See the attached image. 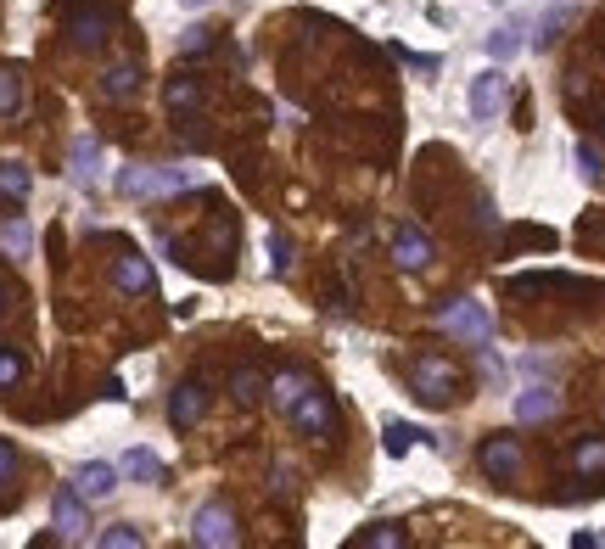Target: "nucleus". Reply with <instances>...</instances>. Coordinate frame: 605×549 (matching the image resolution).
I'll return each mask as SVG.
<instances>
[{"mask_svg": "<svg viewBox=\"0 0 605 549\" xmlns=\"http://www.w3.org/2000/svg\"><path fill=\"white\" fill-rule=\"evenodd\" d=\"M432 325L443 331V337L471 342V348H488L493 342V314H488V303H477V297H449V303L432 314Z\"/></svg>", "mask_w": 605, "mask_h": 549, "instance_id": "nucleus-1", "label": "nucleus"}, {"mask_svg": "<svg viewBox=\"0 0 605 549\" xmlns=\"http://www.w3.org/2000/svg\"><path fill=\"white\" fill-rule=\"evenodd\" d=\"M202 174L197 169H124L118 174V191L124 197H180V191H191Z\"/></svg>", "mask_w": 605, "mask_h": 549, "instance_id": "nucleus-2", "label": "nucleus"}, {"mask_svg": "<svg viewBox=\"0 0 605 549\" xmlns=\"http://www.w3.org/2000/svg\"><path fill=\"white\" fill-rule=\"evenodd\" d=\"M409 381H415V393H421V398H437V404L460 398V370H454L449 359H432V353L409 365Z\"/></svg>", "mask_w": 605, "mask_h": 549, "instance_id": "nucleus-3", "label": "nucleus"}, {"mask_svg": "<svg viewBox=\"0 0 605 549\" xmlns=\"http://www.w3.org/2000/svg\"><path fill=\"white\" fill-rule=\"evenodd\" d=\"M505 73L499 68H482L477 79H471V90H465V107H471V118L477 124H493V118L505 113Z\"/></svg>", "mask_w": 605, "mask_h": 549, "instance_id": "nucleus-4", "label": "nucleus"}, {"mask_svg": "<svg viewBox=\"0 0 605 549\" xmlns=\"http://www.w3.org/2000/svg\"><path fill=\"white\" fill-rule=\"evenodd\" d=\"M297 421V432L303 437H331V426H337V409H331V393H320V387H309V393L297 398L292 409H286Z\"/></svg>", "mask_w": 605, "mask_h": 549, "instance_id": "nucleus-5", "label": "nucleus"}, {"mask_svg": "<svg viewBox=\"0 0 605 549\" xmlns=\"http://www.w3.org/2000/svg\"><path fill=\"white\" fill-rule=\"evenodd\" d=\"M236 538H241L236 516H230L225 505H202L197 521H191V544H202V549H230Z\"/></svg>", "mask_w": 605, "mask_h": 549, "instance_id": "nucleus-6", "label": "nucleus"}, {"mask_svg": "<svg viewBox=\"0 0 605 549\" xmlns=\"http://www.w3.org/2000/svg\"><path fill=\"white\" fill-rule=\"evenodd\" d=\"M51 527H57L62 544H79V538H85V493L62 488L57 499H51Z\"/></svg>", "mask_w": 605, "mask_h": 549, "instance_id": "nucleus-7", "label": "nucleus"}, {"mask_svg": "<svg viewBox=\"0 0 605 549\" xmlns=\"http://www.w3.org/2000/svg\"><path fill=\"white\" fill-rule=\"evenodd\" d=\"M477 465L488 471V477H516L521 471V443L516 437H488L482 454H477Z\"/></svg>", "mask_w": 605, "mask_h": 549, "instance_id": "nucleus-8", "label": "nucleus"}, {"mask_svg": "<svg viewBox=\"0 0 605 549\" xmlns=\"http://www.w3.org/2000/svg\"><path fill=\"white\" fill-rule=\"evenodd\" d=\"M393 264L404 269V275H421V269L432 264V241H426L421 230H409V225H404V230L393 236Z\"/></svg>", "mask_w": 605, "mask_h": 549, "instance_id": "nucleus-9", "label": "nucleus"}, {"mask_svg": "<svg viewBox=\"0 0 605 549\" xmlns=\"http://www.w3.org/2000/svg\"><path fill=\"white\" fill-rule=\"evenodd\" d=\"M202 404H208L202 381H180V387H174V398H169V421H174V432L197 426V421H202Z\"/></svg>", "mask_w": 605, "mask_h": 549, "instance_id": "nucleus-10", "label": "nucleus"}, {"mask_svg": "<svg viewBox=\"0 0 605 549\" xmlns=\"http://www.w3.org/2000/svg\"><path fill=\"white\" fill-rule=\"evenodd\" d=\"M73 488L85 493V499H107V493L118 488V465H107V460L79 465V471H73Z\"/></svg>", "mask_w": 605, "mask_h": 549, "instance_id": "nucleus-11", "label": "nucleus"}, {"mask_svg": "<svg viewBox=\"0 0 605 549\" xmlns=\"http://www.w3.org/2000/svg\"><path fill=\"white\" fill-rule=\"evenodd\" d=\"M107 29H113V17L101 12V6H79V12L68 17V34H73L79 45H85V51H90V45H101V40H107Z\"/></svg>", "mask_w": 605, "mask_h": 549, "instance_id": "nucleus-12", "label": "nucleus"}, {"mask_svg": "<svg viewBox=\"0 0 605 549\" xmlns=\"http://www.w3.org/2000/svg\"><path fill=\"white\" fill-rule=\"evenodd\" d=\"M561 409V393L555 387H527V393H516V421L533 426V421H549Z\"/></svg>", "mask_w": 605, "mask_h": 549, "instance_id": "nucleus-13", "label": "nucleus"}, {"mask_svg": "<svg viewBox=\"0 0 605 549\" xmlns=\"http://www.w3.org/2000/svg\"><path fill=\"white\" fill-rule=\"evenodd\" d=\"M96 180H101V141L96 135H79V141H73V185L90 191Z\"/></svg>", "mask_w": 605, "mask_h": 549, "instance_id": "nucleus-14", "label": "nucleus"}, {"mask_svg": "<svg viewBox=\"0 0 605 549\" xmlns=\"http://www.w3.org/2000/svg\"><path fill=\"white\" fill-rule=\"evenodd\" d=\"M135 85H141V68H135V62H118V68L101 73V96H107V101H129V96H135Z\"/></svg>", "mask_w": 605, "mask_h": 549, "instance_id": "nucleus-15", "label": "nucleus"}, {"mask_svg": "<svg viewBox=\"0 0 605 549\" xmlns=\"http://www.w3.org/2000/svg\"><path fill=\"white\" fill-rule=\"evenodd\" d=\"M113 281H118V292H152V264H146L141 253H124Z\"/></svg>", "mask_w": 605, "mask_h": 549, "instance_id": "nucleus-16", "label": "nucleus"}, {"mask_svg": "<svg viewBox=\"0 0 605 549\" xmlns=\"http://www.w3.org/2000/svg\"><path fill=\"white\" fill-rule=\"evenodd\" d=\"M118 471L135 477V482H163V460H157L152 449H129L124 460H118Z\"/></svg>", "mask_w": 605, "mask_h": 549, "instance_id": "nucleus-17", "label": "nucleus"}, {"mask_svg": "<svg viewBox=\"0 0 605 549\" xmlns=\"http://www.w3.org/2000/svg\"><path fill=\"white\" fill-rule=\"evenodd\" d=\"M516 51H521V23L510 17V23H499V29L488 34V57L505 62V57H516Z\"/></svg>", "mask_w": 605, "mask_h": 549, "instance_id": "nucleus-18", "label": "nucleus"}, {"mask_svg": "<svg viewBox=\"0 0 605 549\" xmlns=\"http://www.w3.org/2000/svg\"><path fill=\"white\" fill-rule=\"evenodd\" d=\"M309 387H314L309 376H297V370H281V376H275V387H269V393H275V404H281V409H292L297 398L309 393Z\"/></svg>", "mask_w": 605, "mask_h": 549, "instance_id": "nucleus-19", "label": "nucleus"}, {"mask_svg": "<svg viewBox=\"0 0 605 549\" xmlns=\"http://www.w3.org/2000/svg\"><path fill=\"white\" fill-rule=\"evenodd\" d=\"M0 247L12 258H29V247H34V230L23 225V219H12V225H0Z\"/></svg>", "mask_w": 605, "mask_h": 549, "instance_id": "nucleus-20", "label": "nucleus"}, {"mask_svg": "<svg viewBox=\"0 0 605 549\" xmlns=\"http://www.w3.org/2000/svg\"><path fill=\"white\" fill-rule=\"evenodd\" d=\"M572 465L589 477V471H605V437H583L577 443V454H572Z\"/></svg>", "mask_w": 605, "mask_h": 549, "instance_id": "nucleus-21", "label": "nucleus"}, {"mask_svg": "<svg viewBox=\"0 0 605 549\" xmlns=\"http://www.w3.org/2000/svg\"><path fill=\"white\" fill-rule=\"evenodd\" d=\"M23 107V79L12 68H0V118H12Z\"/></svg>", "mask_w": 605, "mask_h": 549, "instance_id": "nucleus-22", "label": "nucleus"}, {"mask_svg": "<svg viewBox=\"0 0 605 549\" xmlns=\"http://www.w3.org/2000/svg\"><path fill=\"white\" fill-rule=\"evenodd\" d=\"M258 393H264V376H258V370H236V376H230V398H236V404H253Z\"/></svg>", "mask_w": 605, "mask_h": 549, "instance_id": "nucleus-23", "label": "nucleus"}, {"mask_svg": "<svg viewBox=\"0 0 605 549\" xmlns=\"http://www.w3.org/2000/svg\"><path fill=\"white\" fill-rule=\"evenodd\" d=\"M29 169H23V163H0V191H6V197H29Z\"/></svg>", "mask_w": 605, "mask_h": 549, "instance_id": "nucleus-24", "label": "nucleus"}, {"mask_svg": "<svg viewBox=\"0 0 605 549\" xmlns=\"http://www.w3.org/2000/svg\"><path fill=\"white\" fill-rule=\"evenodd\" d=\"M381 437H387V454H409V443H415L421 432H415V426H404V421H387V432H381Z\"/></svg>", "mask_w": 605, "mask_h": 549, "instance_id": "nucleus-25", "label": "nucleus"}, {"mask_svg": "<svg viewBox=\"0 0 605 549\" xmlns=\"http://www.w3.org/2000/svg\"><path fill=\"white\" fill-rule=\"evenodd\" d=\"M353 544H359V549H398V544H404V533H398V527H376V533H359Z\"/></svg>", "mask_w": 605, "mask_h": 549, "instance_id": "nucleus-26", "label": "nucleus"}, {"mask_svg": "<svg viewBox=\"0 0 605 549\" xmlns=\"http://www.w3.org/2000/svg\"><path fill=\"white\" fill-rule=\"evenodd\" d=\"M96 544H101V549H135V544H141V533H135V527H107Z\"/></svg>", "mask_w": 605, "mask_h": 549, "instance_id": "nucleus-27", "label": "nucleus"}, {"mask_svg": "<svg viewBox=\"0 0 605 549\" xmlns=\"http://www.w3.org/2000/svg\"><path fill=\"white\" fill-rule=\"evenodd\" d=\"M566 17H572V6H549V17H544V29H538V45H549L555 34L566 29Z\"/></svg>", "mask_w": 605, "mask_h": 549, "instance_id": "nucleus-28", "label": "nucleus"}, {"mask_svg": "<svg viewBox=\"0 0 605 549\" xmlns=\"http://www.w3.org/2000/svg\"><path fill=\"white\" fill-rule=\"evenodd\" d=\"M286 264H292V247H286V236H269V269H275V275H286Z\"/></svg>", "mask_w": 605, "mask_h": 549, "instance_id": "nucleus-29", "label": "nucleus"}, {"mask_svg": "<svg viewBox=\"0 0 605 549\" xmlns=\"http://www.w3.org/2000/svg\"><path fill=\"white\" fill-rule=\"evenodd\" d=\"M169 107H174V113L197 107V85H185V79H180V85H169Z\"/></svg>", "mask_w": 605, "mask_h": 549, "instance_id": "nucleus-30", "label": "nucleus"}, {"mask_svg": "<svg viewBox=\"0 0 605 549\" xmlns=\"http://www.w3.org/2000/svg\"><path fill=\"white\" fill-rule=\"evenodd\" d=\"M17 376H23V359H17V353H6V348H0V387H12Z\"/></svg>", "mask_w": 605, "mask_h": 549, "instance_id": "nucleus-31", "label": "nucleus"}, {"mask_svg": "<svg viewBox=\"0 0 605 549\" xmlns=\"http://www.w3.org/2000/svg\"><path fill=\"white\" fill-rule=\"evenodd\" d=\"M577 169H583V174H589V180H600V152H594V146H577Z\"/></svg>", "mask_w": 605, "mask_h": 549, "instance_id": "nucleus-32", "label": "nucleus"}, {"mask_svg": "<svg viewBox=\"0 0 605 549\" xmlns=\"http://www.w3.org/2000/svg\"><path fill=\"white\" fill-rule=\"evenodd\" d=\"M12 471H17V454L12 443H0V482H12Z\"/></svg>", "mask_w": 605, "mask_h": 549, "instance_id": "nucleus-33", "label": "nucleus"}, {"mask_svg": "<svg viewBox=\"0 0 605 549\" xmlns=\"http://www.w3.org/2000/svg\"><path fill=\"white\" fill-rule=\"evenodd\" d=\"M180 6H185V12H197V6H208V0H180Z\"/></svg>", "mask_w": 605, "mask_h": 549, "instance_id": "nucleus-34", "label": "nucleus"}, {"mask_svg": "<svg viewBox=\"0 0 605 549\" xmlns=\"http://www.w3.org/2000/svg\"><path fill=\"white\" fill-rule=\"evenodd\" d=\"M0 309H6V303H0Z\"/></svg>", "mask_w": 605, "mask_h": 549, "instance_id": "nucleus-35", "label": "nucleus"}]
</instances>
